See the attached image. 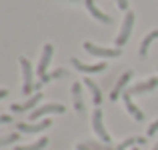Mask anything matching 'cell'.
I'll use <instances>...</instances> for the list:
<instances>
[{
    "label": "cell",
    "instance_id": "6da1fadb",
    "mask_svg": "<svg viewBox=\"0 0 158 150\" xmlns=\"http://www.w3.org/2000/svg\"><path fill=\"white\" fill-rule=\"evenodd\" d=\"M132 28H134V12H126V16H124V22H122V30H120V34L116 36V46H124V44L128 42V38H130L132 34Z\"/></svg>",
    "mask_w": 158,
    "mask_h": 150
},
{
    "label": "cell",
    "instance_id": "7a4b0ae2",
    "mask_svg": "<svg viewBox=\"0 0 158 150\" xmlns=\"http://www.w3.org/2000/svg\"><path fill=\"white\" fill-rule=\"evenodd\" d=\"M84 48L88 54L92 56H100V58H118L120 54V48H104V46H96L92 42H84Z\"/></svg>",
    "mask_w": 158,
    "mask_h": 150
},
{
    "label": "cell",
    "instance_id": "3957f363",
    "mask_svg": "<svg viewBox=\"0 0 158 150\" xmlns=\"http://www.w3.org/2000/svg\"><path fill=\"white\" fill-rule=\"evenodd\" d=\"M92 128H94V132L98 134V138H100L102 142H110V134H108L106 128H104V122H102V110H100V108H96V110L92 112Z\"/></svg>",
    "mask_w": 158,
    "mask_h": 150
},
{
    "label": "cell",
    "instance_id": "277c9868",
    "mask_svg": "<svg viewBox=\"0 0 158 150\" xmlns=\"http://www.w3.org/2000/svg\"><path fill=\"white\" fill-rule=\"evenodd\" d=\"M64 110L66 108L62 106V104H44V106H38L30 112V118L36 120V118H40V116H46V114H62Z\"/></svg>",
    "mask_w": 158,
    "mask_h": 150
},
{
    "label": "cell",
    "instance_id": "5b68a950",
    "mask_svg": "<svg viewBox=\"0 0 158 150\" xmlns=\"http://www.w3.org/2000/svg\"><path fill=\"white\" fill-rule=\"evenodd\" d=\"M20 66H22V76H24V84H22V92L30 94L34 90V84H32V66L26 58H20Z\"/></svg>",
    "mask_w": 158,
    "mask_h": 150
},
{
    "label": "cell",
    "instance_id": "8992f818",
    "mask_svg": "<svg viewBox=\"0 0 158 150\" xmlns=\"http://www.w3.org/2000/svg\"><path fill=\"white\" fill-rule=\"evenodd\" d=\"M154 88H158V76L150 78V80H146V82H140V84H136V86H132V88H128L126 92L130 94V96H134V94H142V92H152Z\"/></svg>",
    "mask_w": 158,
    "mask_h": 150
},
{
    "label": "cell",
    "instance_id": "52a82bcc",
    "mask_svg": "<svg viewBox=\"0 0 158 150\" xmlns=\"http://www.w3.org/2000/svg\"><path fill=\"white\" fill-rule=\"evenodd\" d=\"M52 54H54L52 44H46L42 50V56H40V62H38V74L40 76H46V70H48V64L52 60Z\"/></svg>",
    "mask_w": 158,
    "mask_h": 150
},
{
    "label": "cell",
    "instance_id": "ba28073f",
    "mask_svg": "<svg viewBox=\"0 0 158 150\" xmlns=\"http://www.w3.org/2000/svg\"><path fill=\"white\" fill-rule=\"evenodd\" d=\"M52 120H42V122H36V124H26V122H20L18 124V130L20 132H26V134H34V132H42L46 128H50Z\"/></svg>",
    "mask_w": 158,
    "mask_h": 150
},
{
    "label": "cell",
    "instance_id": "9c48e42d",
    "mask_svg": "<svg viewBox=\"0 0 158 150\" xmlns=\"http://www.w3.org/2000/svg\"><path fill=\"white\" fill-rule=\"evenodd\" d=\"M72 66H74V68H78L80 72H86V74L102 72V70H106V64H104V62H98V64H84V62H80L78 58H72Z\"/></svg>",
    "mask_w": 158,
    "mask_h": 150
},
{
    "label": "cell",
    "instance_id": "30bf717a",
    "mask_svg": "<svg viewBox=\"0 0 158 150\" xmlns=\"http://www.w3.org/2000/svg\"><path fill=\"white\" fill-rule=\"evenodd\" d=\"M130 78H132V70H130V72H124L122 76L118 78V82H116L114 90L110 92V98H112V100H118V96H120V94H122V92H126L124 88H126V84L130 82Z\"/></svg>",
    "mask_w": 158,
    "mask_h": 150
},
{
    "label": "cell",
    "instance_id": "8fae6325",
    "mask_svg": "<svg viewBox=\"0 0 158 150\" xmlns=\"http://www.w3.org/2000/svg\"><path fill=\"white\" fill-rule=\"evenodd\" d=\"M122 98H124V104H126V110L130 112V116H134L138 122H142V120H144V112L140 110V108L136 106L134 102H132V96H130L128 92H124V94H122Z\"/></svg>",
    "mask_w": 158,
    "mask_h": 150
},
{
    "label": "cell",
    "instance_id": "7c38bea8",
    "mask_svg": "<svg viewBox=\"0 0 158 150\" xmlns=\"http://www.w3.org/2000/svg\"><path fill=\"white\" fill-rule=\"evenodd\" d=\"M86 8H88V12H90V14H92L96 20H100L102 24H110V22H112V18H110V16L104 14V12H102L100 8H98L96 4L92 2V0H86Z\"/></svg>",
    "mask_w": 158,
    "mask_h": 150
},
{
    "label": "cell",
    "instance_id": "4fadbf2b",
    "mask_svg": "<svg viewBox=\"0 0 158 150\" xmlns=\"http://www.w3.org/2000/svg\"><path fill=\"white\" fill-rule=\"evenodd\" d=\"M40 100H42V94H40V92H36L34 96H32V98H28L24 104H12L10 108H12L14 112H24V110H30V108L34 110V106L40 102Z\"/></svg>",
    "mask_w": 158,
    "mask_h": 150
},
{
    "label": "cell",
    "instance_id": "5bb4252c",
    "mask_svg": "<svg viewBox=\"0 0 158 150\" xmlns=\"http://www.w3.org/2000/svg\"><path fill=\"white\" fill-rule=\"evenodd\" d=\"M72 96H74V108L76 112H84V102H82V86L80 82L72 84Z\"/></svg>",
    "mask_w": 158,
    "mask_h": 150
},
{
    "label": "cell",
    "instance_id": "9a60e30c",
    "mask_svg": "<svg viewBox=\"0 0 158 150\" xmlns=\"http://www.w3.org/2000/svg\"><path fill=\"white\" fill-rule=\"evenodd\" d=\"M84 84L90 88V92H92V100H94V104H96L98 108H100V102H102V92H100V88H98V84L94 80H90V78H84Z\"/></svg>",
    "mask_w": 158,
    "mask_h": 150
},
{
    "label": "cell",
    "instance_id": "2e32d148",
    "mask_svg": "<svg viewBox=\"0 0 158 150\" xmlns=\"http://www.w3.org/2000/svg\"><path fill=\"white\" fill-rule=\"evenodd\" d=\"M156 38H158V30H152L150 34H148L146 38L142 40V44H140V56H142V58H144V56L148 54V48H150V44L154 42Z\"/></svg>",
    "mask_w": 158,
    "mask_h": 150
},
{
    "label": "cell",
    "instance_id": "e0dca14e",
    "mask_svg": "<svg viewBox=\"0 0 158 150\" xmlns=\"http://www.w3.org/2000/svg\"><path fill=\"white\" fill-rule=\"evenodd\" d=\"M46 144H48V138H40V140H36V142H32V144H26V146H16L14 150H42Z\"/></svg>",
    "mask_w": 158,
    "mask_h": 150
},
{
    "label": "cell",
    "instance_id": "ac0fdd59",
    "mask_svg": "<svg viewBox=\"0 0 158 150\" xmlns=\"http://www.w3.org/2000/svg\"><path fill=\"white\" fill-rule=\"evenodd\" d=\"M16 140H20V134H18V132H14V134H8V136H0V146L12 144V142H16Z\"/></svg>",
    "mask_w": 158,
    "mask_h": 150
},
{
    "label": "cell",
    "instance_id": "d6986e66",
    "mask_svg": "<svg viewBox=\"0 0 158 150\" xmlns=\"http://www.w3.org/2000/svg\"><path fill=\"white\" fill-rule=\"evenodd\" d=\"M156 130H158V120H154V122L148 126V136H152V134H156Z\"/></svg>",
    "mask_w": 158,
    "mask_h": 150
},
{
    "label": "cell",
    "instance_id": "ffe728a7",
    "mask_svg": "<svg viewBox=\"0 0 158 150\" xmlns=\"http://www.w3.org/2000/svg\"><path fill=\"white\" fill-rule=\"evenodd\" d=\"M8 122H12V116H8V114H0V124H8Z\"/></svg>",
    "mask_w": 158,
    "mask_h": 150
},
{
    "label": "cell",
    "instance_id": "44dd1931",
    "mask_svg": "<svg viewBox=\"0 0 158 150\" xmlns=\"http://www.w3.org/2000/svg\"><path fill=\"white\" fill-rule=\"evenodd\" d=\"M116 4H118V8H122V10L128 8V0H116Z\"/></svg>",
    "mask_w": 158,
    "mask_h": 150
},
{
    "label": "cell",
    "instance_id": "7402d4cb",
    "mask_svg": "<svg viewBox=\"0 0 158 150\" xmlns=\"http://www.w3.org/2000/svg\"><path fill=\"white\" fill-rule=\"evenodd\" d=\"M76 150H92V148H90V144H82V142H78V144H76Z\"/></svg>",
    "mask_w": 158,
    "mask_h": 150
},
{
    "label": "cell",
    "instance_id": "603a6c76",
    "mask_svg": "<svg viewBox=\"0 0 158 150\" xmlns=\"http://www.w3.org/2000/svg\"><path fill=\"white\" fill-rule=\"evenodd\" d=\"M6 96H8V90H6V88H0V100L6 98Z\"/></svg>",
    "mask_w": 158,
    "mask_h": 150
},
{
    "label": "cell",
    "instance_id": "cb8c5ba5",
    "mask_svg": "<svg viewBox=\"0 0 158 150\" xmlns=\"http://www.w3.org/2000/svg\"><path fill=\"white\" fill-rule=\"evenodd\" d=\"M152 150H158V144H156V146H154V148H152Z\"/></svg>",
    "mask_w": 158,
    "mask_h": 150
},
{
    "label": "cell",
    "instance_id": "d4e9b609",
    "mask_svg": "<svg viewBox=\"0 0 158 150\" xmlns=\"http://www.w3.org/2000/svg\"><path fill=\"white\" fill-rule=\"evenodd\" d=\"M132 150H138V148H132Z\"/></svg>",
    "mask_w": 158,
    "mask_h": 150
}]
</instances>
